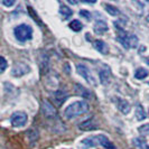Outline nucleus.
Instances as JSON below:
<instances>
[{
    "label": "nucleus",
    "mask_w": 149,
    "mask_h": 149,
    "mask_svg": "<svg viewBox=\"0 0 149 149\" xmlns=\"http://www.w3.org/2000/svg\"><path fill=\"white\" fill-rule=\"evenodd\" d=\"M89 111V104L85 102V101H75L73 103L67 107L65 109V117L68 118V119H73V118H76L81 114H84Z\"/></svg>",
    "instance_id": "f257e3e1"
},
{
    "label": "nucleus",
    "mask_w": 149,
    "mask_h": 149,
    "mask_svg": "<svg viewBox=\"0 0 149 149\" xmlns=\"http://www.w3.org/2000/svg\"><path fill=\"white\" fill-rule=\"evenodd\" d=\"M116 29H118V34H117V39L119 40L121 44L123 45V47L126 48H134L138 45V37L122 29L121 27H116Z\"/></svg>",
    "instance_id": "f03ea898"
},
{
    "label": "nucleus",
    "mask_w": 149,
    "mask_h": 149,
    "mask_svg": "<svg viewBox=\"0 0 149 149\" xmlns=\"http://www.w3.org/2000/svg\"><path fill=\"white\" fill-rule=\"evenodd\" d=\"M14 34L19 42L24 43V42H27L33 38V28L27 24H22V25H18L17 27H15Z\"/></svg>",
    "instance_id": "7ed1b4c3"
},
{
    "label": "nucleus",
    "mask_w": 149,
    "mask_h": 149,
    "mask_svg": "<svg viewBox=\"0 0 149 149\" xmlns=\"http://www.w3.org/2000/svg\"><path fill=\"white\" fill-rule=\"evenodd\" d=\"M76 71H77V73L81 75V76H83V77L85 79V81L88 83H90L91 85H93V86L97 85V80H95V77L92 75L91 70H90L86 65H84V64H76Z\"/></svg>",
    "instance_id": "20e7f679"
},
{
    "label": "nucleus",
    "mask_w": 149,
    "mask_h": 149,
    "mask_svg": "<svg viewBox=\"0 0 149 149\" xmlns=\"http://www.w3.org/2000/svg\"><path fill=\"white\" fill-rule=\"evenodd\" d=\"M28 121V116L22 111H16L10 117V123L15 128L24 127Z\"/></svg>",
    "instance_id": "39448f33"
},
{
    "label": "nucleus",
    "mask_w": 149,
    "mask_h": 149,
    "mask_svg": "<svg viewBox=\"0 0 149 149\" xmlns=\"http://www.w3.org/2000/svg\"><path fill=\"white\" fill-rule=\"evenodd\" d=\"M29 71H30L29 65H27L24 62H18L11 68V75L15 76V77H22L25 74L29 73Z\"/></svg>",
    "instance_id": "423d86ee"
},
{
    "label": "nucleus",
    "mask_w": 149,
    "mask_h": 149,
    "mask_svg": "<svg viewBox=\"0 0 149 149\" xmlns=\"http://www.w3.org/2000/svg\"><path fill=\"white\" fill-rule=\"evenodd\" d=\"M95 146H100L99 143V136H91V137H86L80 141V147L83 149H89Z\"/></svg>",
    "instance_id": "0eeeda50"
},
{
    "label": "nucleus",
    "mask_w": 149,
    "mask_h": 149,
    "mask_svg": "<svg viewBox=\"0 0 149 149\" xmlns=\"http://www.w3.org/2000/svg\"><path fill=\"white\" fill-rule=\"evenodd\" d=\"M42 111H43V113H44V116L46 118H55L56 117V110H55L54 105L52 103H49L48 101L43 102Z\"/></svg>",
    "instance_id": "6e6552de"
},
{
    "label": "nucleus",
    "mask_w": 149,
    "mask_h": 149,
    "mask_svg": "<svg viewBox=\"0 0 149 149\" xmlns=\"http://www.w3.org/2000/svg\"><path fill=\"white\" fill-rule=\"evenodd\" d=\"M93 47L97 49V52L103 54V55L109 53V46H108V44L105 43L104 40H102V39H95V40L93 42Z\"/></svg>",
    "instance_id": "1a4fd4ad"
},
{
    "label": "nucleus",
    "mask_w": 149,
    "mask_h": 149,
    "mask_svg": "<svg viewBox=\"0 0 149 149\" xmlns=\"http://www.w3.org/2000/svg\"><path fill=\"white\" fill-rule=\"evenodd\" d=\"M99 77H100V82L103 85H107L110 83V80H111V72L108 67H104L102 68L100 72H99Z\"/></svg>",
    "instance_id": "9d476101"
},
{
    "label": "nucleus",
    "mask_w": 149,
    "mask_h": 149,
    "mask_svg": "<svg viewBox=\"0 0 149 149\" xmlns=\"http://www.w3.org/2000/svg\"><path fill=\"white\" fill-rule=\"evenodd\" d=\"M117 108L123 114H128L130 112V104L127 100H123L121 97H117Z\"/></svg>",
    "instance_id": "9b49d317"
},
{
    "label": "nucleus",
    "mask_w": 149,
    "mask_h": 149,
    "mask_svg": "<svg viewBox=\"0 0 149 149\" xmlns=\"http://www.w3.org/2000/svg\"><path fill=\"white\" fill-rule=\"evenodd\" d=\"M93 29L95 31V34L102 35V34H104V33L108 31L109 27H108V24L105 22H103V20H97V22H95V24H94Z\"/></svg>",
    "instance_id": "f8f14e48"
},
{
    "label": "nucleus",
    "mask_w": 149,
    "mask_h": 149,
    "mask_svg": "<svg viewBox=\"0 0 149 149\" xmlns=\"http://www.w3.org/2000/svg\"><path fill=\"white\" fill-rule=\"evenodd\" d=\"M79 128H80V130H82V131H90V130H94V129H97V125L94 122V120L93 119H90V120H86V121L82 122Z\"/></svg>",
    "instance_id": "ddd939ff"
},
{
    "label": "nucleus",
    "mask_w": 149,
    "mask_h": 149,
    "mask_svg": "<svg viewBox=\"0 0 149 149\" xmlns=\"http://www.w3.org/2000/svg\"><path fill=\"white\" fill-rule=\"evenodd\" d=\"M75 92H76L77 95L84 97V99H90L91 97V92L81 84H75Z\"/></svg>",
    "instance_id": "4468645a"
},
{
    "label": "nucleus",
    "mask_w": 149,
    "mask_h": 149,
    "mask_svg": "<svg viewBox=\"0 0 149 149\" xmlns=\"http://www.w3.org/2000/svg\"><path fill=\"white\" fill-rule=\"evenodd\" d=\"M99 136V143L101 147H103L105 149H114V145L112 143L104 134H97Z\"/></svg>",
    "instance_id": "2eb2a0df"
},
{
    "label": "nucleus",
    "mask_w": 149,
    "mask_h": 149,
    "mask_svg": "<svg viewBox=\"0 0 149 149\" xmlns=\"http://www.w3.org/2000/svg\"><path fill=\"white\" fill-rule=\"evenodd\" d=\"M134 145L138 149H149V143L143 138L141 137H138V138H134Z\"/></svg>",
    "instance_id": "dca6fc26"
},
{
    "label": "nucleus",
    "mask_w": 149,
    "mask_h": 149,
    "mask_svg": "<svg viewBox=\"0 0 149 149\" xmlns=\"http://www.w3.org/2000/svg\"><path fill=\"white\" fill-rule=\"evenodd\" d=\"M60 14L62 15L63 19H68L71 16L73 15V10L67 6H65V5H62L60 8Z\"/></svg>",
    "instance_id": "f3484780"
},
{
    "label": "nucleus",
    "mask_w": 149,
    "mask_h": 149,
    "mask_svg": "<svg viewBox=\"0 0 149 149\" xmlns=\"http://www.w3.org/2000/svg\"><path fill=\"white\" fill-rule=\"evenodd\" d=\"M66 97H67V93L65 91H63V90H57L55 92V100L57 101L58 104H62L66 100Z\"/></svg>",
    "instance_id": "a211bd4d"
},
{
    "label": "nucleus",
    "mask_w": 149,
    "mask_h": 149,
    "mask_svg": "<svg viewBox=\"0 0 149 149\" xmlns=\"http://www.w3.org/2000/svg\"><path fill=\"white\" fill-rule=\"evenodd\" d=\"M148 74H149V72L146 68L139 67V68H137V71L134 72V77L138 79V80H143V79H146V77L148 76Z\"/></svg>",
    "instance_id": "6ab92c4d"
},
{
    "label": "nucleus",
    "mask_w": 149,
    "mask_h": 149,
    "mask_svg": "<svg viewBox=\"0 0 149 149\" xmlns=\"http://www.w3.org/2000/svg\"><path fill=\"white\" fill-rule=\"evenodd\" d=\"M134 114H136V117H137V120H139V121L146 119V112H145L143 108H142L140 104H138L137 107H136Z\"/></svg>",
    "instance_id": "aec40b11"
},
{
    "label": "nucleus",
    "mask_w": 149,
    "mask_h": 149,
    "mask_svg": "<svg viewBox=\"0 0 149 149\" xmlns=\"http://www.w3.org/2000/svg\"><path fill=\"white\" fill-rule=\"evenodd\" d=\"M104 8H105V11L108 14H110L111 16H118L120 15V10L116 6L113 5H110V3H104Z\"/></svg>",
    "instance_id": "412c9836"
},
{
    "label": "nucleus",
    "mask_w": 149,
    "mask_h": 149,
    "mask_svg": "<svg viewBox=\"0 0 149 149\" xmlns=\"http://www.w3.org/2000/svg\"><path fill=\"white\" fill-rule=\"evenodd\" d=\"M70 28L72 30H74V31H80V30H82L83 25L82 22H79V20H72L70 22Z\"/></svg>",
    "instance_id": "4be33fe9"
},
{
    "label": "nucleus",
    "mask_w": 149,
    "mask_h": 149,
    "mask_svg": "<svg viewBox=\"0 0 149 149\" xmlns=\"http://www.w3.org/2000/svg\"><path fill=\"white\" fill-rule=\"evenodd\" d=\"M28 138H29L30 142H31V143H34L35 141H37L38 132L37 131H35V130H30L29 132H28Z\"/></svg>",
    "instance_id": "5701e85b"
},
{
    "label": "nucleus",
    "mask_w": 149,
    "mask_h": 149,
    "mask_svg": "<svg viewBox=\"0 0 149 149\" xmlns=\"http://www.w3.org/2000/svg\"><path fill=\"white\" fill-rule=\"evenodd\" d=\"M6 67H7V61H6V58L3 56H1L0 57V72L3 73L5 70H6Z\"/></svg>",
    "instance_id": "b1692460"
},
{
    "label": "nucleus",
    "mask_w": 149,
    "mask_h": 149,
    "mask_svg": "<svg viewBox=\"0 0 149 149\" xmlns=\"http://www.w3.org/2000/svg\"><path fill=\"white\" fill-rule=\"evenodd\" d=\"M139 132L142 134H146V136H149V125L147 123V125H143V126H141V127H139Z\"/></svg>",
    "instance_id": "393cba45"
},
{
    "label": "nucleus",
    "mask_w": 149,
    "mask_h": 149,
    "mask_svg": "<svg viewBox=\"0 0 149 149\" xmlns=\"http://www.w3.org/2000/svg\"><path fill=\"white\" fill-rule=\"evenodd\" d=\"M80 16L84 17L85 19H91V14H90V11H88V10H81L80 11Z\"/></svg>",
    "instance_id": "a878e982"
},
{
    "label": "nucleus",
    "mask_w": 149,
    "mask_h": 149,
    "mask_svg": "<svg viewBox=\"0 0 149 149\" xmlns=\"http://www.w3.org/2000/svg\"><path fill=\"white\" fill-rule=\"evenodd\" d=\"M2 5L6 6V7H11V6L15 5V1H14V0H11V1H6V0H3V1H2Z\"/></svg>",
    "instance_id": "bb28decb"
},
{
    "label": "nucleus",
    "mask_w": 149,
    "mask_h": 149,
    "mask_svg": "<svg viewBox=\"0 0 149 149\" xmlns=\"http://www.w3.org/2000/svg\"><path fill=\"white\" fill-rule=\"evenodd\" d=\"M146 63L149 65V57H147V58H146Z\"/></svg>",
    "instance_id": "cd10ccee"
}]
</instances>
